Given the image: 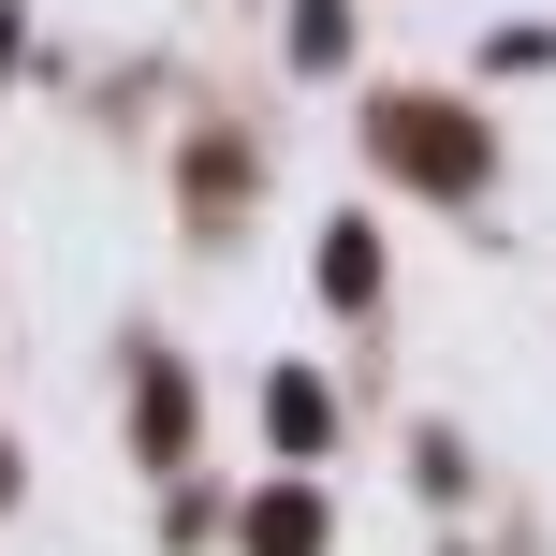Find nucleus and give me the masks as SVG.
<instances>
[{
  "instance_id": "f257e3e1",
  "label": "nucleus",
  "mask_w": 556,
  "mask_h": 556,
  "mask_svg": "<svg viewBox=\"0 0 556 556\" xmlns=\"http://www.w3.org/2000/svg\"><path fill=\"white\" fill-rule=\"evenodd\" d=\"M381 147H395V162H425V176H454V191L483 176V132H454V117H410V103L381 117Z\"/></svg>"
}]
</instances>
